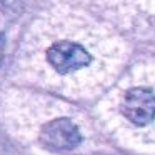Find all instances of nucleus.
I'll return each instance as SVG.
<instances>
[{
  "mask_svg": "<svg viewBox=\"0 0 155 155\" xmlns=\"http://www.w3.org/2000/svg\"><path fill=\"white\" fill-rule=\"evenodd\" d=\"M120 115L130 125L145 128L155 120V92L148 87H132L125 90L120 104Z\"/></svg>",
  "mask_w": 155,
  "mask_h": 155,
  "instance_id": "1",
  "label": "nucleus"
},
{
  "mask_svg": "<svg viewBox=\"0 0 155 155\" xmlns=\"http://www.w3.org/2000/svg\"><path fill=\"white\" fill-rule=\"evenodd\" d=\"M47 60L55 72L67 75L90 65L92 55L82 45L74 42H57L47 50Z\"/></svg>",
  "mask_w": 155,
  "mask_h": 155,
  "instance_id": "2",
  "label": "nucleus"
},
{
  "mask_svg": "<svg viewBox=\"0 0 155 155\" xmlns=\"http://www.w3.org/2000/svg\"><path fill=\"white\" fill-rule=\"evenodd\" d=\"M40 140L45 147L52 150H72L80 143L82 135L70 118L60 117L44 125L40 132Z\"/></svg>",
  "mask_w": 155,
  "mask_h": 155,
  "instance_id": "3",
  "label": "nucleus"
},
{
  "mask_svg": "<svg viewBox=\"0 0 155 155\" xmlns=\"http://www.w3.org/2000/svg\"><path fill=\"white\" fill-rule=\"evenodd\" d=\"M22 12V0H0V35L20 18Z\"/></svg>",
  "mask_w": 155,
  "mask_h": 155,
  "instance_id": "4",
  "label": "nucleus"
},
{
  "mask_svg": "<svg viewBox=\"0 0 155 155\" xmlns=\"http://www.w3.org/2000/svg\"><path fill=\"white\" fill-rule=\"evenodd\" d=\"M4 47H5V44H4V37L0 35V64H2V58H4Z\"/></svg>",
  "mask_w": 155,
  "mask_h": 155,
  "instance_id": "5",
  "label": "nucleus"
}]
</instances>
